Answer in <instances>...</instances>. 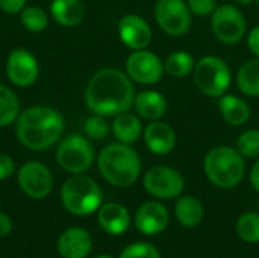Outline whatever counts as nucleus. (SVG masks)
Here are the masks:
<instances>
[{
	"label": "nucleus",
	"instance_id": "nucleus-21",
	"mask_svg": "<svg viewBox=\"0 0 259 258\" xmlns=\"http://www.w3.org/2000/svg\"><path fill=\"white\" fill-rule=\"evenodd\" d=\"M143 125L140 120V116L137 113L124 111L117 116H114L112 123V132L117 138V141L124 144H132L138 141V138L143 135Z\"/></svg>",
	"mask_w": 259,
	"mask_h": 258
},
{
	"label": "nucleus",
	"instance_id": "nucleus-38",
	"mask_svg": "<svg viewBox=\"0 0 259 258\" xmlns=\"http://www.w3.org/2000/svg\"><path fill=\"white\" fill-rule=\"evenodd\" d=\"M235 2V5H240V6H247V5H250L252 2H255V0H234Z\"/></svg>",
	"mask_w": 259,
	"mask_h": 258
},
{
	"label": "nucleus",
	"instance_id": "nucleus-24",
	"mask_svg": "<svg viewBox=\"0 0 259 258\" xmlns=\"http://www.w3.org/2000/svg\"><path fill=\"white\" fill-rule=\"evenodd\" d=\"M240 91L250 97H259V58L246 61L237 73Z\"/></svg>",
	"mask_w": 259,
	"mask_h": 258
},
{
	"label": "nucleus",
	"instance_id": "nucleus-6",
	"mask_svg": "<svg viewBox=\"0 0 259 258\" xmlns=\"http://www.w3.org/2000/svg\"><path fill=\"white\" fill-rule=\"evenodd\" d=\"M196 87L208 97H222L232 84V73L228 62L219 56L208 55L196 62L193 70Z\"/></svg>",
	"mask_w": 259,
	"mask_h": 258
},
{
	"label": "nucleus",
	"instance_id": "nucleus-9",
	"mask_svg": "<svg viewBox=\"0 0 259 258\" xmlns=\"http://www.w3.org/2000/svg\"><path fill=\"white\" fill-rule=\"evenodd\" d=\"M155 20L167 35L182 36L191 27L193 14L185 0H156Z\"/></svg>",
	"mask_w": 259,
	"mask_h": 258
},
{
	"label": "nucleus",
	"instance_id": "nucleus-20",
	"mask_svg": "<svg viewBox=\"0 0 259 258\" xmlns=\"http://www.w3.org/2000/svg\"><path fill=\"white\" fill-rule=\"evenodd\" d=\"M50 14L64 27H77L85 18V6L80 0H52Z\"/></svg>",
	"mask_w": 259,
	"mask_h": 258
},
{
	"label": "nucleus",
	"instance_id": "nucleus-4",
	"mask_svg": "<svg viewBox=\"0 0 259 258\" xmlns=\"http://www.w3.org/2000/svg\"><path fill=\"white\" fill-rule=\"evenodd\" d=\"M203 170L212 186L229 190L237 187L246 175L244 157L235 148L217 146L206 154Z\"/></svg>",
	"mask_w": 259,
	"mask_h": 258
},
{
	"label": "nucleus",
	"instance_id": "nucleus-7",
	"mask_svg": "<svg viewBox=\"0 0 259 258\" xmlns=\"http://www.w3.org/2000/svg\"><path fill=\"white\" fill-rule=\"evenodd\" d=\"M56 161L61 169L71 175L87 172L94 163V148L88 137L73 134L59 141L56 148Z\"/></svg>",
	"mask_w": 259,
	"mask_h": 258
},
{
	"label": "nucleus",
	"instance_id": "nucleus-18",
	"mask_svg": "<svg viewBox=\"0 0 259 258\" xmlns=\"http://www.w3.org/2000/svg\"><path fill=\"white\" fill-rule=\"evenodd\" d=\"M97 219H99V225L102 227V230L112 236L126 233L131 225V216H129L127 208L117 202L103 204L99 208Z\"/></svg>",
	"mask_w": 259,
	"mask_h": 258
},
{
	"label": "nucleus",
	"instance_id": "nucleus-3",
	"mask_svg": "<svg viewBox=\"0 0 259 258\" xmlns=\"http://www.w3.org/2000/svg\"><path fill=\"white\" fill-rule=\"evenodd\" d=\"M97 167L106 182L114 187H131L141 173V160L131 144L111 143L97 157Z\"/></svg>",
	"mask_w": 259,
	"mask_h": 258
},
{
	"label": "nucleus",
	"instance_id": "nucleus-13",
	"mask_svg": "<svg viewBox=\"0 0 259 258\" xmlns=\"http://www.w3.org/2000/svg\"><path fill=\"white\" fill-rule=\"evenodd\" d=\"M6 76L17 87H30L39 75V65L35 55L26 49H14L6 58Z\"/></svg>",
	"mask_w": 259,
	"mask_h": 258
},
{
	"label": "nucleus",
	"instance_id": "nucleus-1",
	"mask_svg": "<svg viewBox=\"0 0 259 258\" xmlns=\"http://www.w3.org/2000/svg\"><path fill=\"white\" fill-rule=\"evenodd\" d=\"M134 81L117 68H102L96 71L87 84L85 102L94 113L105 117L129 111L135 100Z\"/></svg>",
	"mask_w": 259,
	"mask_h": 258
},
{
	"label": "nucleus",
	"instance_id": "nucleus-40",
	"mask_svg": "<svg viewBox=\"0 0 259 258\" xmlns=\"http://www.w3.org/2000/svg\"><path fill=\"white\" fill-rule=\"evenodd\" d=\"M256 2V5H258V8H259V0H255Z\"/></svg>",
	"mask_w": 259,
	"mask_h": 258
},
{
	"label": "nucleus",
	"instance_id": "nucleus-16",
	"mask_svg": "<svg viewBox=\"0 0 259 258\" xmlns=\"http://www.w3.org/2000/svg\"><path fill=\"white\" fill-rule=\"evenodd\" d=\"M147 149L155 155H167L176 146V131L162 120L150 122L143 131Z\"/></svg>",
	"mask_w": 259,
	"mask_h": 258
},
{
	"label": "nucleus",
	"instance_id": "nucleus-35",
	"mask_svg": "<svg viewBox=\"0 0 259 258\" xmlns=\"http://www.w3.org/2000/svg\"><path fill=\"white\" fill-rule=\"evenodd\" d=\"M247 46L250 49V52L259 58V26H255L249 35H247Z\"/></svg>",
	"mask_w": 259,
	"mask_h": 258
},
{
	"label": "nucleus",
	"instance_id": "nucleus-28",
	"mask_svg": "<svg viewBox=\"0 0 259 258\" xmlns=\"http://www.w3.org/2000/svg\"><path fill=\"white\" fill-rule=\"evenodd\" d=\"M20 18L23 26L33 33L42 32L49 24L47 12L39 6H24L20 12Z\"/></svg>",
	"mask_w": 259,
	"mask_h": 258
},
{
	"label": "nucleus",
	"instance_id": "nucleus-26",
	"mask_svg": "<svg viewBox=\"0 0 259 258\" xmlns=\"http://www.w3.org/2000/svg\"><path fill=\"white\" fill-rule=\"evenodd\" d=\"M20 113V100L17 94L9 87L0 84V128L15 123Z\"/></svg>",
	"mask_w": 259,
	"mask_h": 258
},
{
	"label": "nucleus",
	"instance_id": "nucleus-37",
	"mask_svg": "<svg viewBox=\"0 0 259 258\" xmlns=\"http://www.w3.org/2000/svg\"><path fill=\"white\" fill-rule=\"evenodd\" d=\"M249 178H250L252 187L259 193V160L253 164V167L250 169V176Z\"/></svg>",
	"mask_w": 259,
	"mask_h": 258
},
{
	"label": "nucleus",
	"instance_id": "nucleus-25",
	"mask_svg": "<svg viewBox=\"0 0 259 258\" xmlns=\"http://www.w3.org/2000/svg\"><path fill=\"white\" fill-rule=\"evenodd\" d=\"M196 61L191 56V53L185 52V50H178L173 52L164 62V70L168 76L171 78H187L190 75H193Z\"/></svg>",
	"mask_w": 259,
	"mask_h": 258
},
{
	"label": "nucleus",
	"instance_id": "nucleus-19",
	"mask_svg": "<svg viewBox=\"0 0 259 258\" xmlns=\"http://www.w3.org/2000/svg\"><path fill=\"white\" fill-rule=\"evenodd\" d=\"M134 109L144 120H161L167 113V100L159 91L144 90L135 96Z\"/></svg>",
	"mask_w": 259,
	"mask_h": 258
},
{
	"label": "nucleus",
	"instance_id": "nucleus-39",
	"mask_svg": "<svg viewBox=\"0 0 259 258\" xmlns=\"http://www.w3.org/2000/svg\"><path fill=\"white\" fill-rule=\"evenodd\" d=\"M96 258H112L111 255H99V257H96Z\"/></svg>",
	"mask_w": 259,
	"mask_h": 258
},
{
	"label": "nucleus",
	"instance_id": "nucleus-22",
	"mask_svg": "<svg viewBox=\"0 0 259 258\" xmlns=\"http://www.w3.org/2000/svg\"><path fill=\"white\" fill-rule=\"evenodd\" d=\"M219 109L225 122L231 126H243L250 119L249 103L234 94H223L219 97Z\"/></svg>",
	"mask_w": 259,
	"mask_h": 258
},
{
	"label": "nucleus",
	"instance_id": "nucleus-10",
	"mask_svg": "<svg viewBox=\"0 0 259 258\" xmlns=\"http://www.w3.org/2000/svg\"><path fill=\"white\" fill-rule=\"evenodd\" d=\"M143 186L146 192L156 199H175L184 192L185 179L173 167L153 166L146 172Z\"/></svg>",
	"mask_w": 259,
	"mask_h": 258
},
{
	"label": "nucleus",
	"instance_id": "nucleus-5",
	"mask_svg": "<svg viewBox=\"0 0 259 258\" xmlns=\"http://www.w3.org/2000/svg\"><path fill=\"white\" fill-rule=\"evenodd\" d=\"M64 208L74 216H90L102 207L103 193L99 184L85 175H73L61 189Z\"/></svg>",
	"mask_w": 259,
	"mask_h": 258
},
{
	"label": "nucleus",
	"instance_id": "nucleus-31",
	"mask_svg": "<svg viewBox=\"0 0 259 258\" xmlns=\"http://www.w3.org/2000/svg\"><path fill=\"white\" fill-rule=\"evenodd\" d=\"M120 258H161V254L153 245L146 242H138L126 246L121 251Z\"/></svg>",
	"mask_w": 259,
	"mask_h": 258
},
{
	"label": "nucleus",
	"instance_id": "nucleus-30",
	"mask_svg": "<svg viewBox=\"0 0 259 258\" xmlns=\"http://www.w3.org/2000/svg\"><path fill=\"white\" fill-rule=\"evenodd\" d=\"M83 131L88 138H93V140L105 138L109 132V125L106 122V117L100 114H94L88 117L83 123Z\"/></svg>",
	"mask_w": 259,
	"mask_h": 258
},
{
	"label": "nucleus",
	"instance_id": "nucleus-41",
	"mask_svg": "<svg viewBox=\"0 0 259 258\" xmlns=\"http://www.w3.org/2000/svg\"><path fill=\"white\" fill-rule=\"evenodd\" d=\"M258 213H259V199H258Z\"/></svg>",
	"mask_w": 259,
	"mask_h": 258
},
{
	"label": "nucleus",
	"instance_id": "nucleus-27",
	"mask_svg": "<svg viewBox=\"0 0 259 258\" xmlns=\"http://www.w3.org/2000/svg\"><path fill=\"white\" fill-rule=\"evenodd\" d=\"M237 234L246 243H259V213H244L237 220Z\"/></svg>",
	"mask_w": 259,
	"mask_h": 258
},
{
	"label": "nucleus",
	"instance_id": "nucleus-11",
	"mask_svg": "<svg viewBox=\"0 0 259 258\" xmlns=\"http://www.w3.org/2000/svg\"><path fill=\"white\" fill-rule=\"evenodd\" d=\"M164 62L158 55L147 49L132 50L126 59V75L138 84L153 85L158 84L164 76Z\"/></svg>",
	"mask_w": 259,
	"mask_h": 258
},
{
	"label": "nucleus",
	"instance_id": "nucleus-36",
	"mask_svg": "<svg viewBox=\"0 0 259 258\" xmlns=\"http://www.w3.org/2000/svg\"><path fill=\"white\" fill-rule=\"evenodd\" d=\"M12 231V220L8 214L0 213V237L8 236Z\"/></svg>",
	"mask_w": 259,
	"mask_h": 258
},
{
	"label": "nucleus",
	"instance_id": "nucleus-23",
	"mask_svg": "<svg viewBox=\"0 0 259 258\" xmlns=\"http://www.w3.org/2000/svg\"><path fill=\"white\" fill-rule=\"evenodd\" d=\"M175 216L178 222L185 228L197 227L205 216V208L202 202L194 196H182L175 205Z\"/></svg>",
	"mask_w": 259,
	"mask_h": 258
},
{
	"label": "nucleus",
	"instance_id": "nucleus-15",
	"mask_svg": "<svg viewBox=\"0 0 259 258\" xmlns=\"http://www.w3.org/2000/svg\"><path fill=\"white\" fill-rule=\"evenodd\" d=\"M168 222V210L156 201L143 202L135 214V227L144 236H156L162 233Z\"/></svg>",
	"mask_w": 259,
	"mask_h": 258
},
{
	"label": "nucleus",
	"instance_id": "nucleus-12",
	"mask_svg": "<svg viewBox=\"0 0 259 258\" xmlns=\"http://www.w3.org/2000/svg\"><path fill=\"white\" fill-rule=\"evenodd\" d=\"M21 192L32 199H44L53 189V176L47 166L39 161H27L17 172Z\"/></svg>",
	"mask_w": 259,
	"mask_h": 258
},
{
	"label": "nucleus",
	"instance_id": "nucleus-14",
	"mask_svg": "<svg viewBox=\"0 0 259 258\" xmlns=\"http://www.w3.org/2000/svg\"><path fill=\"white\" fill-rule=\"evenodd\" d=\"M152 27L138 14H126L118 21V36L131 50L147 49L152 43Z\"/></svg>",
	"mask_w": 259,
	"mask_h": 258
},
{
	"label": "nucleus",
	"instance_id": "nucleus-2",
	"mask_svg": "<svg viewBox=\"0 0 259 258\" xmlns=\"http://www.w3.org/2000/svg\"><path fill=\"white\" fill-rule=\"evenodd\" d=\"M64 134V119L52 106L35 105L20 113L15 122L18 141L30 151H46L55 146Z\"/></svg>",
	"mask_w": 259,
	"mask_h": 258
},
{
	"label": "nucleus",
	"instance_id": "nucleus-17",
	"mask_svg": "<svg viewBox=\"0 0 259 258\" xmlns=\"http://www.w3.org/2000/svg\"><path fill=\"white\" fill-rule=\"evenodd\" d=\"M93 249V239L83 228H68L58 239V252L62 258H87Z\"/></svg>",
	"mask_w": 259,
	"mask_h": 258
},
{
	"label": "nucleus",
	"instance_id": "nucleus-29",
	"mask_svg": "<svg viewBox=\"0 0 259 258\" xmlns=\"http://www.w3.org/2000/svg\"><path fill=\"white\" fill-rule=\"evenodd\" d=\"M235 149L244 158H259V129H249L243 132L237 140Z\"/></svg>",
	"mask_w": 259,
	"mask_h": 258
},
{
	"label": "nucleus",
	"instance_id": "nucleus-33",
	"mask_svg": "<svg viewBox=\"0 0 259 258\" xmlns=\"http://www.w3.org/2000/svg\"><path fill=\"white\" fill-rule=\"evenodd\" d=\"M14 172H15L14 160L8 154L0 152V181L8 179Z\"/></svg>",
	"mask_w": 259,
	"mask_h": 258
},
{
	"label": "nucleus",
	"instance_id": "nucleus-34",
	"mask_svg": "<svg viewBox=\"0 0 259 258\" xmlns=\"http://www.w3.org/2000/svg\"><path fill=\"white\" fill-rule=\"evenodd\" d=\"M27 0H0V9L6 14H20Z\"/></svg>",
	"mask_w": 259,
	"mask_h": 258
},
{
	"label": "nucleus",
	"instance_id": "nucleus-32",
	"mask_svg": "<svg viewBox=\"0 0 259 258\" xmlns=\"http://www.w3.org/2000/svg\"><path fill=\"white\" fill-rule=\"evenodd\" d=\"M187 5L193 15L211 17L217 9V0H187Z\"/></svg>",
	"mask_w": 259,
	"mask_h": 258
},
{
	"label": "nucleus",
	"instance_id": "nucleus-8",
	"mask_svg": "<svg viewBox=\"0 0 259 258\" xmlns=\"http://www.w3.org/2000/svg\"><path fill=\"white\" fill-rule=\"evenodd\" d=\"M211 29L220 43L237 44L246 35L247 21L235 5H222L211 15Z\"/></svg>",
	"mask_w": 259,
	"mask_h": 258
}]
</instances>
